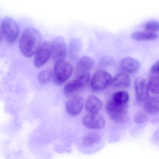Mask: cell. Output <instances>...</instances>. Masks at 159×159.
Here are the masks:
<instances>
[{
	"label": "cell",
	"instance_id": "obj_1",
	"mask_svg": "<svg viewBox=\"0 0 159 159\" xmlns=\"http://www.w3.org/2000/svg\"><path fill=\"white\" fill-rule=\"evenodd\" d=\"M43 38L40 32L33 28H28L20 37L19 48L25 57H30L36 54L42 45Z\"/></svg>",
	"mask_w": 159,
	"mask_h": 159
},
{
	"label": "cell",
	"instance_id": "obj_2",
	"mask_svg": "<svg viewBox=\"0 0 159 159\" xmlns=\"http://www.w3.org/2000/svg\"><path fill=\"white\" fill-rule=\"evenodd\" d=\"M73 71L72 66L69 62L64 60L56 62L52 74L53 82L57 85L63 84L70 77Z\"/></svg>",
	"mask_w": 159,
	"mask_h": 159
},
{
	"label": "cell",
	"instance_id": "obj_3",
	"mask_svg": "<svg viewBox=\"0 0 159 159\" xmlns=\"http://www.w3.org/2000/svg\"><path fill=\"white\" fill-rule=\"evenodd\" d=\"M106 109L109 117L117 123H125L129 120L127 107L118 106L108 102Z\"/></svg>",
	"mask_w": 159,
	"mask_h": 159
},
{
	"label": "cell",
	"instance_id": "obj_4",
	"mask_svg": "<svg viewBox=\"0 0 159 159\" xmlns=\"http://www.w3.org/2000/svg\"><path fill=\"white\" fill-rule=\"evenodd\" d=\"M89 74L77 75V77L67 83L63 89L65 95H70L79 91L85 88L90 81Z\"/></svg>",
	"mask_w": 159,
	"mask_h": 159
},
{
	"label": "cell",
	"instance_id": "obj_5",
	"mask_svg": "<svg viewBox=\"0 0 159 159\" xmlns=\"http://www.w3.org/2000/svg\"><path fill=\"white\" fill-rule=\"evenodd\" d=\"M112 79L111 75L106 71H97L91 80L92 89L94 91L103 90L110 84Z\"/></svg>",
	"mask_w": 159,
	"mask_h": 159
},
{
	"label": "cell",
	"instance_id": "obj_6",
	"mask_svg": "<svg viewBox=\"0 0 159 159\" xmlns=\"http://www.w3.org/2000/svg\"><path fill=\"white\" fill-rule=\"evenodd\" d=\"M2 29L7 42L13 43L16 41L19 33V28L15 20L9 17L4 19L2 22Z\"/></svg>",
	"mask_w": 159,
	"mask_h": 159
},
{
	"label": "cell",
	"instance_id": "obj_7",
	"mask_svg": "<svg viewBox=\"0 0 159 159\" xmlns=\"http://www.w3.org/2000/svg\"><path fill=\"white\" fill-rule=\"evenodd\" d=\"M52 54L51 42L46 41L42 44L36 52L34 61V64L36 68L43 66L49 60Z\"/></svg>",
	"mask_w": 159,
	"mask_h": 159
},
{
	"label": "cell",
	"instance_id": "obj_8",
	"mask_svg": "<svg viewBox=\"0 0 159 159\" xmlns=\"http://www.w3.org/2000/svg\"><path fill=\"white\" fill-rule=\"evenodd\" d=\"M51 45L53 60L56 62L64 60L67 54V47L64 39L61 36L56 37L51 42Z\"/></svg>",
	"mask_w": 159,
	"mask_h": 159
},
{
	"label": "cell",
	"instance_id": "obj_9",
	"mask_svg": "<svg viewBox=\"0 0 159 159\" xmlns=\"http://www.w3.org/2000/svg\"><path fill=\"white\" fill-rule=\"evenodd\" d=\"M135 98L137 102L143 103L149 98V89L148 82L144 78L138 77L134 81Z\"/></svg>",
	"mask_w": 159,
	"mask_h": 159
},
{
	"label": "cell",
	"instance_id": "obj_10",
	"mask_svg": "<svg viewBox=\"0 0 159 159\" xmlns=\"http://www.w3.org/2000/svg\"><path fill=\"white\" fill-rule=\"evenodd\" d=\"M82 123L86 128L91 129H99L104 127L106 121L103 117L97 114H89L82 118Z\"/></svg>",
	"mask_w": 159,
	"mask_h": 159
},
{
	"label": "cell",
	"instance_id": "obj_11",
	"mask_svg": "<svg viewBox=\"0 0 159 159\" xmlns=\"http://www.w3.org/2000/svg\"><path fill=\"white\" fill-rule=\"evenodd\" d=\"M84 106V100L80 96H76L70 99L66 104V110L68 114L75 116L80 114Z\"/></svg>",
	"mask_w": 159,
	"mask_h": 159
},
{
	"label": "cell",
	"instance_id": "obj_12",
	"mask_svg": "<svg viewBox=\"0 0 159 159\" xmlns=\"http://www.w3.org/2000/svg\"><path fill=\"white\" fill-rule=\"evenodd\" d=\"M120 67L127 73L134 74L139 70L140 64L137 60L133 58L126 57L120 61Z\"/></svg>",
	"mask_w": 159,
	"mask_h": 159
},
{
	"label": "cell",
	"instance_id": "obj_13",
	"mask_svg": "<svg viewBox=\"0 0 159 159\" xmlns=\"http://www.w3.org/2000/svg\"><path fill=\"white\" fill-rule=\"evenodd\" d=\"M94 65V61L90 57L84 56L77 62L76 72L77 75L89 73Z\"/></svg>",
	"mask_w": 159,
	"mask_h": 159
},
{
	"label": "cell",
	"instance_id": "obj_14",
	"mask_svg": "<svg viewBox=\"0 0 159 159\" xmlns=\"http://www.w3.org/2000/svg\"><path fill=\"white\" fill-rule=\"evenodd\" d=\"M102 102L99 98L91 95L86 101L85 108L89 114H97L102 109Z\"/></svg>",
	"mask_w": 159,
	"mask_h": 159
},
{
	"label": "cell",
	"instance_id": "obj_15",
	"mask_svg": "<svg viewBox=\"0 0 159 159\" xmlns=\"http://www.w3.org/2000/svg\"><path fill=\"white\" fill-rule=\"evenodd\" d=\"M129 100V93L125 91H120L114 93L108 102L118 106L128 107Z\"/></svg>",
	"mask_w": 159,
	"mask_h": 159
},
{
	"label": "cell",
	"instance_id": "obj_16",
	"mask_svg": "<svg viewBox=\"0 0 159 159\" xmlns=\"http://www.w3.org/2000/svg\"><path fill=\"white\" fill-rule=\"evenodd\" d=\"M129 75L125 73L118 74L111 80V86L116 88H128L130 85Z\"/></svg>",
	"mask_w": 159,
	"mask_h": 159
},
{
	"label": "cell",
	"instance_id": "obj_17",
	"mask_svg": "<svg viewBox=\"0 0 159 159\" xmlns=\"http://www.w3.org/2000/svg\"><path fill=\"white\" fill-rule=\"evenodd\" d=\"M144 109L147 113L150 115L157 114L159 112V95L148 98L146 101Z\"/></svg>",
	"mask_w": 159,
	"mask_h": 159
},
{
	"label": "cell",
	"instance_id": "obj_18",
	"mask_svg": "<svg viewBox=\"0 0 159 159\" xmlns=\"http://www.w3.org/2000/svg\"><path fill=\"white\" fill-rule=\"evenodd\" d=\"M134 40L138 42L141 41H152L157 40L158 35L157 34L150 32L138 31L132 34Z\"/></svg>",
	"mask_w": 159,
	"mask_h": 159
},
{
	"label": "cell",
	"instance_id": "obj_19",
	"mask_svg": "<svg viewBox=\"0 0 159 159\" xmlns=\"http://www.w3.org/2000/svg\"><path fill=\"white\" fill-rule=\"evenodd\" d=\"M52 74H53V72L49 68L43 70L38 74V81L41 84H47L52 78Z\"/></svg>",
	"mask_w": 159,
	"mask_h": 159
},
{
	"label": "cell",
	"instance_id": "obj_20",
	"mask_svg": "<svg viewBox=\"0 0 159 159\" xmlns=\"http://www.w3.org/2000/svg\"><path fill=\"white\" fill-rule=\"evenodd\" d=\"M148 85L149 91L154 94H159V75H155L150 78Z\"/></svg>",
	"mask_w": 159,
	"mask_h": 159
},
{
	"label": "cell",
	"instance_id": "obj_21",
	"mask_svg": "<svg viewBox=\"0 0 159 159\" xmlns=\"http://www.w3.org/2000/svg\"><path fill=\"white\" fill-rule=\"evenodd\" d=\"M101 140V136L99 134L96 133H90L88 134L84 137L83 142L85 144L92 145L99 143Z\"/></svg>",
	"mask_w": 159,
	"mask_h": 159
},
{
	"label": "cell",
	"instance_id": "obj_22",
	"mask_svg": "<svg viewBox=\"0 0 159 159\" xmlns=\"http://www.w3.org/2000/svg\"><path fill=\"white\" fill-rule=\"evenodd\" d=\"M80 47V43L77 39L72 40L70 45V54L72 58L76 57L79 52Z\"/></svg>",
	"mask_w": 159,
	"mask_h": 159
},
{
	"label": "cell",
	"instance_id": "obj_23",
	"mask_svg": "<svg viewBox=\"0 0 159 159\" xmlns=\"http://www.w3.org/2000/svg\"><path fill=\"white\" fill-rule=\"evenodd\" d=\"M144 28L147 31L150 32L159 31V22L154 20L148 21L146 23Z\"/></svg>",
	"mask_w": 159,
	"mask_h": 159
},
{
	"label": "cell",
	"instance_id": "obj_24",
	"mask_svg": "<svg viewBox=\"0 0 159 159\" xmlns=\"http://www.w3.org/2000/svg\"><path fill=\"white\" fill-rule=\"evenodd\" d=\"M134 121L138 124H142L147 120V116L146 114L142 112H138L134 116Z\"/></svg>",
	"mask_w": 159,
	"mask_h": 159
},
{
	"label": "cell",
	"instance_id": "obj_25",
	"mask_svg": "<svg viewBox=\"0 0 159 159\" xmlns=\"http://www.w3.org/2000/svg\"><path fill=\"white\" fill-rule=\"evenodd\" d=\"M150 71L152 74L159 75V60L153 64L151 67Z\"/></svg>",
	"mask_w": 159,
	"mask_h": 159
},
{
	"label": "cell",
	"instance_id": "obj_26",
	"mask_svg": "<svg viewBox=\"0 0 159 159\" xmlns=\"http://www.w3.org/2000/svg\"><path fill=\"white\" fill-rule=\"evenodd\" d=\"M3 34L2 31L0 30V44L2 43V41Z\"/></svg>",
	"mask_w": 159,
	"mask_h": 159
}]
</instances>
